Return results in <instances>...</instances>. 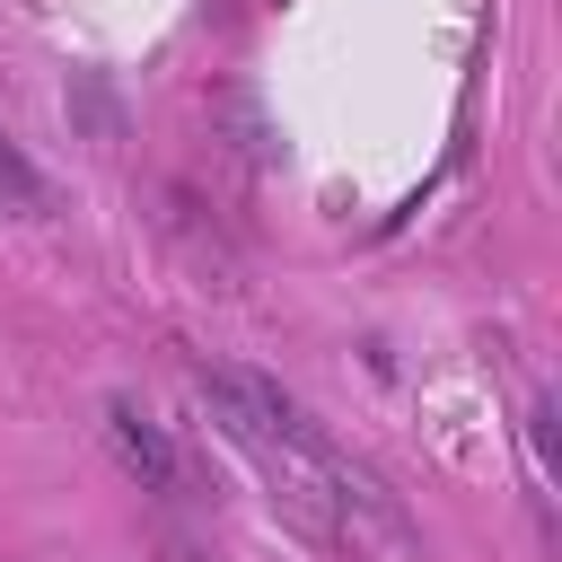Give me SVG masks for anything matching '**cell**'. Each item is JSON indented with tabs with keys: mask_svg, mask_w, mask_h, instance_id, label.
I'll use <instances>...</instances> for the list:
<instances>
[{
	"mask_svg": "<svg viewBox=\"0 0 562 562\" xmlns=\"http://www.w3.org/2000/svg\"><path fill=\"white\" fill-rule=\"evenodd\" d=\"M0 211H9V220H53V211H61L53 176H44V167H35L9 132H0Z\"/></svg>",
	"mask_w": 562,
	"mask_h": 562,
	"instance_id": "2",
	"label": "cell"
},
{
	"mask_svg": "<svg viewBox=\"0 0 562 562\" xmlns=\"http://www.w3.org/2000/svg\"><path fill=\"white\" fill-rule=\"evenodd\" d=\"M61 105H70V123H79L97 149H114V140H123V114H114V97H105V79H97V70H70Z\"/></svg>",
	"mask_w": 562,
	"mask_h": 562,
	"instance_id": "3",
	"label": "cell"
},
{
	"mask_svg": "<svg viewBox=\"0 0 562 562\" xmlns=\"http://www.w3.org/2000/svg\"><path fill=\"white\" fill-rule=\"evenodd\" d=\"M97 430H105V448H114V465L140 483V492H184V448L132 404V395H105V413H97Z\"/></svg>",
	"mask_w": 562,
	"mask_h": 562,
	"instance_id": "1",
	"label": "cell"
}]
</instances>
